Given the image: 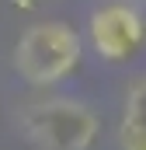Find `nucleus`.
<instances>
[{"label": "nucleus", "mask_w": 146, "mask_h": 150, "mask_svg": "<svg viewBox=\"0 0 146 150\" xmlns=\"http://www.w3.org/2000/svg\"><path fill=\"white\" fill-rule=\"evenodd\" d=\"M87 42L98 52V59H105V63L132 59L139 52V45L146 42L143 11L129 0H115V4L98 7L87 21Z\"/></svg>", "instance_id": "obj_3"}, {"label": "nucleus", "mask_w": 146, "mask_h": 150, "mask_svg": "<svg viewBox=\"0 0 146 150\" xmlns=\"http://www.w3.org/2000/svg\"><path fill=\"white\" fill-rule=\"evenodd\" d=\"M84 42L66 21H38L14 42V70L32 87H52L80 67Z\"/></svg>", "instance_id": "obj_1"}, {"label": "nucleus", "mask_w": 146, "mask_h": 150, "mask_svg": "<svg viewBox=\"0 0 146 150\" xmlns=\"http://www.w3.org/2000/svg\"><path fill=\"white\" fill-rule=\"evenodd\" d=\"M118 150H146V77L125 91L118 115Z\"/></svg>", "instance_id": "obj_4"}, {"label": "nucleus", "mask_w": 146, "mask_h": 150, "mask_svg": "<svg viewBox=\"0 0 146 150\" xmlns=\"http://www.w3.org/2000/svg\"><path fill=\"white\" fill-rule=\"evenodd\" d=\"M21 129L38 150H91L98 112L80 98H42L21 112Z\"/></svg>", "instance_id": "obj_2"}]
</instances>
